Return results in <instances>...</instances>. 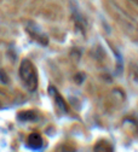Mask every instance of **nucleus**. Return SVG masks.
I'll use <instances>...</instances> for the list:
<instances>
[{
	"mask_svg": "<svg viewBox=\"0 0 138 152\" xmlns=\"http://www.w3.org/2000/svg\"><path fill=\"white\" fill-rule=\"evenodd\" d=\"M50 92H52V96L55 97V100H56L57 107L60 109L61 111H63V112H67V111H68V106H67V104H66L64 99L61 97V94L58 93L57 91H55L53 88H50Z\"/></svg>",
	"mask_w": 138,
	"mask_h": 152,
	"instance_id": "7ed1b4c3",
	"label": "nucleus"
},
{
	"mask_svg": "<svg viewBox=\"0 0 138 152\" xmlns=\"http://www.w3.org/2000/svg\"><path fill=\"white\" fill-rule=\"evenodd\" d=\"M0 81H1L3 83H7V81H9L7 75H6L5 71H3V70H0Z\"/></svg>",
	"mask_w": 138,
	"mask_h": 152,
	"instance_id": "423d86ee",
	"label": "nucleus"
},
{
	"mask_svg": "<svg viewBox=\"0 0 138 152\" xmlns=\"http://www.w3.org/2000/svg\"><path fill=\"white\" fill-rule=\"evenodd\" d=\"M94 152H111V150H110V147H109L108 144L101 141V142H98V144L96 145Z\"/></svg>",
	"mask_w": 138,
	"mask_h": 152,
	"instance_id": "39448f33",
	"label": "nucleus"
},
{
	"mask_svg": "<svg viewBox=\"0 0 138 152\" xmlns=\"http://www.w3.org/2000/svg\"><path fill=\"white\" fill-rule=\"evenodd\" d=\"M19 77L29 91H35L38 87V76L33 63L29 59H23L19 65Z\"/></svg>",
	"mask_w": 138,
	"mask_h": 152,
	"instance_id": "f257e3e1",
	"label": "nucleus"
},
{
	"mask_svg": "<svg viewBox=\"0 0 138 152\" xmlns=\"http://www.w3.org/2000/svg\"><path fill=\"white\" fill-rule=\"evenodd\" d=\"M18 118L22 121H33L36 118V115L34 113V111H22L18 115Z\"/></svg>",
	"mask_w": 138,
	"mask_h": 152,
	"instance_id": "20e7f679",
	"label": "nucleus"
},
{
	"mask_svg": "<svg viewBox=\"0 0 138 152\" xmlns=\"http://www.w3.org/2000/svg\"><path fill=\"white\" fill-rule=\"evenodd\" d=\"M27 145L33 148V150H38L43 146V138L40 134H38V133H32V134L28 137L27 139Z\"/></svg>",
	"mask_w": 138,
	"mask_h": 152,
	"instance_id": "f03ea898",
	"label": "nucleus"
}]
</instances>
